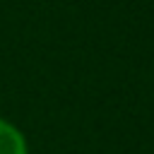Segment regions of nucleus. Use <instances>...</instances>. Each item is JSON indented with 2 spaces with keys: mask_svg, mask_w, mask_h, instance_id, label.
Segmentation results:
<instances>
[{
  "mask_svg": "<svg viewBox=\"0 0 154 154\" xmlns=\"http://www.w3.org/2000/svg\"><path fill=\"white\" fill-rule=\"evenodd\" d=\"M0 154H29L26 137L19 128L0 118Z\"/></svg>",
  "mask_w": 154,
  "mask_h": 154,
  "instance_id": "obj_1",
  "label": "nucleus"
}]
</instances>
